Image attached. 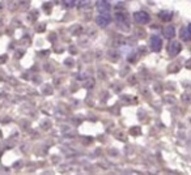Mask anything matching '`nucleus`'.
<instances>
[{"instance_id":"nucleus-1","label":"nucleus","mask_w":191,"mask_h":175,"mask_svg":"<svg viewBox=\"0 0 191 175\" xmlns=\"http://www.w3.org/2000/svg\"><path fill=\"white\" fill-rule=\"evenodd\" d=\"M110 22H111V16H110L109 12L100 13L98 16L96 17V24H97V25H98L100 28H106Z\"/></svg>"},{"instance_id":"nucleus-2","label":"nucleus","mask_w":191,"mask_h":175,"mask_svg":"<svg viewBox=\"0 0 191 175\" xmlns=\"http://www.w3.org/2000/svg\"><path fill=\"white\" fill-rule=\"evenodd\" d=\"M181 50H182V46H181V43L177 42V41H171L169 45H168V54L170 56H175L178 55Z\"/></svg>"},{"instance_id":"nucleus-3","label":"nucleus","mask_w":191,"mask_h":175,"mask_svg":"<svg viewBox=\"0 0 191 175\" xmlns=\"http://www.w3.org/2000/svg\"><path fill=\"white\" fill-rule=\"evenodd\" d=\"M134 20L138 22V24H141V25H144V24H148V22H149L151 17H149V14L147 13V12L140 11V12L134 13Z\"/></svg>"},{"instance_id":"nucleus-4","label":"nucleus","mask_w":191,"mask_h":175,"mask_svg":"<svg viewBox=\"0 0 191 175\" xmlns=\"http://www.w3.org/2000/svg\"><path fill=\"white\" fill-rule=\"evenodd\" d=\"M151 48L155 52L161 51V48H162V39H161L159 35H152L151 37Z\"/></svg>"},{"instance_id":"nucleus-5","label":"nucleus","mask_w":191,"mask_h":175,"mask_svg":"<svg viewBox=\"0 0 191 175\" xmlns=\"http://www.w3.org/2000/svg\"><path fill=\"white\" fill-rule=\"evenodd\" d=\"M96 7H97V11H98L100 13L110 12V9H111V6H110V3L107 2V0H100Z\"/></svg>"},{"instance_id":"nucleus-6","label":"nucleus","mask_w":191,"mask_h":175,"mask_svg":"<svg viewBox=\"0 0 191 175\" xmlns=\"http://www.w3.org/2000/svg\"><path fill=\"white\" fill-rule=\"evenodd\" d=\"M162 34H164V37L165 38H168V39H173V38L175 37V29L174 26H171V25H166L164 29H162Z\"/></svg>"},{"instance_id":"nucleus-7","label":"nucleus","mask_w":191,"mask_h":175,"mask_svg":"<svg viewBox=\"0 0 191 175\" xmlns=\"http://www.w3.org/2000/svg\"><path fill=\"white\" fill-rule=\"evenodd\" d=\"M115 20L118 24H120V25H127L128 26V17H127L126 13H122V12H118L115 14Z\"/></svg>"},{"instance_id":"nucleus-8","label":"nucleus","mask_w":191,"mask_h":175,"mask_svg":"<svg viewBox=\"0 0 191 175\" xmlns=\"http://www.w3.org/2000/svg\"><path fill=\"white\" fill-rule=\"evenodd\" d=\"M159 17L161 18V20H164V21H170L171 20V17H173V13H171L170 11H162V12H160L159 13Z\"/></svg>"},{"instance_id":"nucleus-9","label":"nucleus","mask_w":191,"mask_h":175,"mask_svg":"<svg viewBox=\"0 0 191 175\" xmlns=\"http://www.w3.org/2000/svg\"><path fill=\"white\" fill-rule=\"evenodd\" d=\"M62 4L66 8H73L77 6V0H62Z\"/></svg>"},{"instance_id":"nucleus-10","label":"nucleus","mask_w":191,"mask_h":175,"mask_svg":"<svg viewBox=\"0 0 191 175\" xmlns=\"http://www.w3.org/2000/svg\"><path fill=\"white\" fill-rule=\"evenodd\" d=\"M181 38H182L183 41H189L190 39V32H189V29H182V30H181Z\"/></svg>"},{"instance_id":"nucleus-11","label":"nucleus","mask_w":191,"mask_h":175,"mask_svg":"<svg viewBox=\"0 0 191 175\" xmlns=\"http://www.w3.org/2000/svg\"><path fill=\"white\" fill-rule=\"evenodd\" d=\"M89 0H77V7L79 8H85L89 6Z\"/></svg>"},{"instance_id":"nucleus-12","label":"nucleus","mask_w":191,"mask_h":175,"mask_svg":"<svg viewBox=\"0 0 191 175\" xmlns=\"http://www.w3.org/2000/svg\"><path fill=\"white\" fill-rule=\"evenodd\" d=\"M187 29H189V32H190V34H191V24H189V26H187Z\"/></svg>"}]
</instances>
